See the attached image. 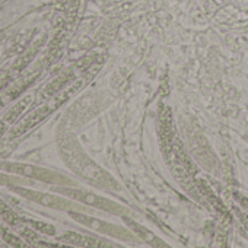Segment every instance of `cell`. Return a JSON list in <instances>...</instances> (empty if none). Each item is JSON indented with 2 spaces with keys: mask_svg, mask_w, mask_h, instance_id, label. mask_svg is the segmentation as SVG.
Listing matches in <instances>:
<instances>
[{
  "mask_svg": "<svg viewBox=\"0 0 248 248\" xmlns=\"http://www.w3.org/2000/svg\"><path fill=\"white\" fill-rule=\"evenodd\" d=\"M0 171H6L15 175H22L27 178L38 180L46 184H56V186H73L75 183L56 171L41 168L31 164H21V162H8V161H0Z\"/></svg>",
  "mask_w": 248,
  "mask_h": 248,
  "instance_id": "6da1fadb",
  "label": "cell"
},
{
  "mask_svg": "<svg viewBox=\"0 0 248 248\" xmlns=\"http://www.w3.org/2000/svg\"><path fill=\"white\" fill-rule=\"evenodd\" d=\"M14 193L34 202L38 204H43L46 207L50 209H56V210H64V212H72V210H78V212H85L88 210V207L80 206V202H76L70 197H62V196H56V194H48V193H41V191H35L31 190L25 186H12L9 187Z\"/></svg>",
  "mask_w": 248,
  "mask_h": 248,
  "instance_id": "7a4b0ae2",
  "label": "cell"
},
{
  "mask_svg": "<svg viewBox=\"0 0 248 248\" xmlns=\"http://www.w3.org/2000/svg\"><path fill=\"white\" fill-rule=\"evenodd\" d=\"M53 191L54 193H59V194H64L66 197H70L76 202H80V203H85L88 206H93L95 209H101L104 212H108V213H112V215H120V216H124L130 213V210L127 207H124L109 199H105V197H101L98 194H93V193H89V191H85V190H79V188H72V187H66V186H59V187H53Z\"/></svg>",
  "mask_w": 248,
  "mask_h": 248,
  "instance_id": "3957f363",
  "label": "cell"
},
{
  "mask_svg": "<svg viewBox=\"0 0 248 248\" xmlns=\"http://www.w3.org/2000/svg\"><path fill=\"white\" fill-rule=\"evenodd\" d=\"M67 213L73 220L82 223L83 226H86L89 229L105 233L108 236H114V238H118L121 241H138L139 239V236H135L127 229H124V228L114 225V223H109V222H105V220H101V219H96V217H92V216H86V215H83V212L72 210Z\"/></svg>",
  "mask_w": 248,
  "mask_h": 248,
  "instance_id": "277c9868",
  "label": "cell"
},
{
  "mask_svg": "<svg viewBox=\"0 0 248 248\" xmlns=\"http://www.w3.org/2000/svg\"><path fill=\"white\" fill-rule=\"evenodd\" d=\"M123 219H124V222H126V223L129 225V228H130L132 231H135V232L138 233L139 238H142V241H146L149 245H154V247H167V244H165L161 238H158L154 232H151V231L146 229L145 226L136 223L135 220H130L129 217H123Z\"/></svg>",
  "mask_w": 248,
  "mask_h": 248,
  "instance_id": "5b68a950",
  "label": "cell"
},
{
  "mask_svg": "<svg viewBox=\"0 0 248 248\" xmlns=\"http://www.w3.org/2000/svg\"><path fill=\"white\" fill-rule=\"evenodd\" d=\"M27 180L22 175H15L11 172H0V186H6V187H12V186H25Z\"/></svg>",
  "mask_w": 248,
  "mask_h": 248,
  "instance_id": "8992f818",
  "label": "cell"
}]
</instances>
